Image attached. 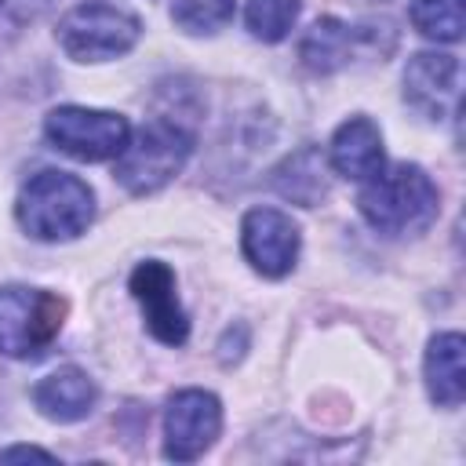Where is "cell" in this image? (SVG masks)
<instances>
[{"label":"cell","instance_id":"6da1fadb","mask_svg":"<svg viewBox=\"0 0 466 466\" xmlns=\"http://www.w3.org/2000/svg\"><path fill=\"white\" fill-rule=\"evenodd\" d=\"M357 211L375 233L390 240L419 237L437 222L441 193L419 164H393L360 186Z\"/></svg>","mask_w":466,"mask_h":466},{"label":"cell","instance_id":"7a4b0ae2","mask_svg":"<svg viewBox=\"0 0 466 466\" xmlns=\"http://www.w3.org/2000/svg\"><path fill=\"white\" fill-rule=\"evenodd\" d=\"M15 215L33 240H44V244L73 240L95 218V193L84 178L44 167L22 186Z\"/></svg>","mask_w":466,"mask_h":466},{"label":"cell","instance_id":"3957f363","mask_svg":"<svg viewBox=\"0 0 466 466\" xmlns=\"http://www.w3.org/2000/svg\"><path fill=\"white\" fill-rule=\"evenodd\" d=\"M193 142H197L193 127H186L182 116H153L127 138V146L116 157L113 175L135 197L157 193L186 167Z\"/></svg>","mask_w":466,"mask_h":466},{"label":"cell","instance_id":"277c9868","mask_svg":"<svg viewBox=\"0 0 466 466\" xmlns=\"http://www.w3.org/2000/svg\"><path fill=\"white\" fill-rule=\"evenodd\" d=\"M66 324V299L44 288H0V353L11 360H36Z\"/></svg>","mask_w":466,"mask_h":466},{"label":"cell","instance_id":"5b68a950","mask_svg":"<svg viewBox=\"0 0 466 466\" xmlns=\"http://www.w3.org/2000/svg\"><path fill=\"white\" fill-rule=\"evenodd\" d=\"M142 36V22L109 0H84L58 22V44L73 62H109L127 55Z\"/></svg>","mask_w":466,"mask_h":466},{"label":"cell","instance_id":"8992f818","mask_svg":"<svg viewBox=\"0 0 466 466\" xmlns=\"http://www.w3.org/2000/svg\"><path fill=\"white\" fill-rule=\"evenodd\" d=\"M44 135L55 149L69 153L73 160L98 164V160L120 157V149L131 138V124H127V116L109 113V109L58 106L44 116Z\"/></svg>","mask_w":466,"mask_h":466},{"label":"cell","instance_id":"52a82bcc","mask_svg":"<svg viewBox=\"0 0 466 466\" xmlns=\"http://www.w3.org/2000/svg\"><path fill=\"white\" fill-rule=\"evenodd\" d=\"M222 433V404L211 390H178L164 408V455L175 462L200 459Z\"/></svg>","mask_w":466,"mask_h":466},{"label":"cell","instance_id":"ba28073f","mask_svg":"<svg viewBox=\"0 0 466 466\" xmlns=\"http://www.w3.org/2000/svg\"><path fill=\"white\" fill-rule=\"evenodd\" d=\"M302 233L280 208H251L240 222V251L262 277H288L295 269Z\"/></svg>","mask_w":466,"mask_h":466},{"label":"cell","instance_id":"9c48e42d","mask_svg":"<svg viewBox=\"0 0 466 466\" xmlns=\"http://www.w3.org/2000/svg\"><path fill=\"white\" fill-rule=\"evenodd\" d=\"M131 295L135 302L142 306L146 313V328L157 342L164 346H182L189 339V320L178 306V295H175V273L171 266L149 258V262H138L135 273H131Z\"/></svg>","mask_w":466,"mask_h":466},{"label":"cell","instance_id":"30bf717a","mask_svg":"<svg viewBox=\"0 0 466 466\" xmlns=\"http://www.w3.org/2000/svg\"><path fill=\"white\" fill-rule=\"evenodd\" d=\"M459 84H462V66L455 55L419 51L404 69V102L430 120H444V116H455Z\"/></svg>","mask_w":466,"mask_h":466},{"label":"cell","instance_id":"8fae6325","mask_svg":"<svg viewBox=\"0 0 466 466\" xmlns=\"http://www.w3.org/2000/svg\"><path fill=\"white\" fill-rule=\"evenodd\" d=\"M368 44H371V33H368V29L346 25L342 18L324 15V18H317V22L306 29V36H302V44H299V58H302V66H306L309 73L328 76V73L350 66V58H353L360 47H368Z\"/></svg>","mask_w":466,"mask_h":466},{"label":"cell","instance_id":"7c38bea8","mask_svg":"<svg viewBox=\"0 0 466 466\" xmlns=\"http://www.w3.org/2000/svg\"><path fill=\"white\" fill-rule=\"evenodd\" d=\"M328 160L342 178L368 182L386 167V149H382V131L368 116H350L339 124L328 146Z\"/></svg>","mask_w":466,"mask_h":466},{"label":"cell","instance_id":"4fadbf2b","mask_svg":"<svg viewBox=\"0 0 466 466\" xmlns=\"http://www.w3.org/2000/svg\"><path fill=\"white\" fill-rule=\"evenodd\" d=\"M98 400V386L87 371L80 368H58L51 375H44L36 386H33V404L44 419L51 422H80L91 415Z\"/></svg>","mask_w":466,"mask_h":466},{"label":"cell","instance_id":"5bb4252c","mask_svg":"<svg viewBox=\"0 0 466 466\" xmlns=\"http://www.w3.org/2000/svg\"><path fill=\"white\" fill-rule=\"evenodd\" d=\"M462 353H466V339L459 331H441L430 339V350H426V390H430V400L441 404V408H459L462 397H466V364H462Z\"/></svg>","mask_w":466,"mask_h":466},{"label":"cell","instance_id":"9a60e30c","mask_svg":"<svg viewBox=\"0 0 466 466\" xmlns=\"http://www.w3.org/2000/svg\"><path fill=\"white\" fill-rule=\"evenodd\" d=\"M273 189L299 204V208H317L328 197V160L317 146H302L291 153L280 167H273Z\"/></svg>","mask_w":466,"mask_h":466},{"label":"cell","instance_id":"2e32d148","mask_svg":"<svg viewBox=\"0 0 466 466\" xmlns=\"http://www.w3.org/2000/svg\"><path fill=\"white\" fill-rule=\"evenodd\" d=\"M462 4L466 0H415L411 4V25L437 44L462 40Z\"/></svg>","mask_w":466,"mask_h":466},{"label":"cell","instance_id":"e0dca14e","mask_svg":"<svg viewBox=\"0 0 466 466\" xmlns=\"http://www.w3.org/2000/svg\"><path fill=\"white\" fill-rule=\"evenodd\" d=\"M299 11H302V0H248L244 22L255 40L277 44L291 33V25L299 22Z\"/></svg>","mask_w":466,"mask_h":466},{"label":"cell","instance_id":"ac0fdd59","mask_svg":"<svg viewBox=\"0 0 466 466\" xmlns=\"http://www.w3.org/2000/svg\"><path fill=\"white\" fill-rule=\"evenodd\" d=\"M237 0H175L171 18L189 36H211L233 22Z\"/></svg>","mask_w":466,"mask_h":466},{"label":"cell","instance_id":"d6986e66","mask_svg":"<svg viewBox=\"0 0 466 466\" xmlns=\"http://www.w3.org/2000/svg\"><path fill=\"white\" fill-rule=\"evenodd\" d=\"M51 0H0V15L11 22V25H22L29 18H36Z\"/></svg>","mask_w":466,"mask_h":466},{"label":"cell","instance_id":"ffe728a7","mask_svg":"<svg viewBox=\"0 0 466 466\" xmlns=\"http://www.w3.org/2000/svg\"><path fill=\"white\" fill-rule=\"evenodd\" d=\"M11 459H44V462H51L55 455L44 451V448H33V444H15V448H4L0 451V462H11Z\"/></svg>","mask_w":466,"mask_h":466}]
</instances>
